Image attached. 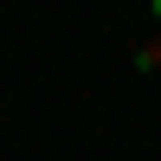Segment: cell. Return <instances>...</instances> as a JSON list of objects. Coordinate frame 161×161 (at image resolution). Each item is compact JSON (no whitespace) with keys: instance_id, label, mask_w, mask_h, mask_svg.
Segmentation results:
<instances>
[{"instance_id":"2","label":"cell","mask_w":161,"mask_h":161,"mask_svg":"<svg viewBox=\"0 0 161 161\" xmlns=\"http://www.w3.org/2000/svg\"><path fill=\"white\" fill-rule=\"evenodd\" d=\"M155 13H161V0H155Z\"/></svg>"},{"instance_id":"1","label":"cell","mask_w":161,"mask_h":161,"mask_svg":"<svg viewBox=\"0 0 161 161\" xmlns=\"http://www.w3.org/2000/svg\"><path fill=\"white\" fill-rule=\"evenodd\" d=\"M136 64H142V71H161V39H155V45H142V52H136Z\"/></svg>"}]
</instances>
